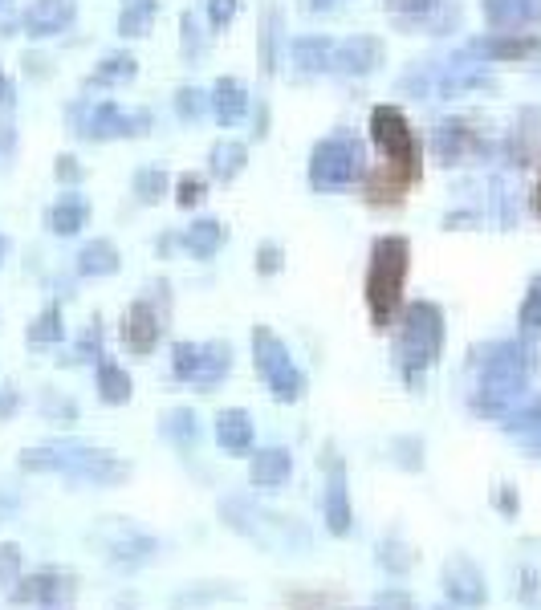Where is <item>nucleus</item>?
Instances as JSON below:
<instances>
[{
    "instance_id": "f257e3e1",
    "label": "nucleus",
    "mask_w": 541,
    "mask_h": 610,
    "mask_svg": "<svg viewBox=\"0 0 541 610\" xmlns=\"http://www.w3.org/2000/svg\"><path fill=\"white\" fill-rule=\"evenodd\" d=\"M407 269H411V244L403 236H379L367 265V310L375 330H387L395 322Z\"/></svg>"
},
{
    "instance_id": "f03ea898",
    "label": "nucleus",
    "mask_w": 541,
    "mask_h": 610,
    "mask_svg": "<svg viewBox=\"0 0 541 610\" xmlns=\"http://www.w3.org/2000/svg\"><path fill=\"white\" fill-rule=\"evenodd\" d=\"M25 468L33 472H62V476H74L82 484H118L127 480V464L114 460L110 452L102 448H90V444H53V448H33L21 456Z\"/></svg>"
},
{
    "instance_id": "7ed1b4c3",
    "label": "nucleus",
    "mask_w": 541,
    "mask_h": 610,
    "mask_svg": "<svg viewBox=\"0 0 541 610\" xmlns=\"http://www.w3.org/2000/svg\"><path fill=\"white\" fill-rule=\"evenodd\" d=\"M440 342H444V318H440L436 305H428V301L407 305L399 338H395V358L411 379H415V371H424V366L436 362Z\"/></svg>"
},
{
    "instance_id": "20e7f679",
    "label": "nucleus",
    "mask_w": 541,
    "mask_h": 610,
    "mask_svg": "<svg viewBox=\"0 0 541 610\" xmlns=\"http://www.w3.org/2000/svg\"><path fill=\"white\" fill-rule=\"evenodd\" d=\"M253 354H257V371H261V379L269 383L273 399H281V403H297V399H302L306 379H302V371L293 366L289 346H285L269 326H257V330H253Z\"/></svg>"
},
{
    "instance_id": "39448f33",
    "label": "nucleus",
    "mask_w": 541,
    "mask_h": 610,
    "mask_svg": "<svg viewBox=\"0 0 541 610\" xmlns=\"http://www.w3.org/2000/svg\"><path fill=\"white\" fill-rule=\"evenodd\" d=\"M363 175V147L350 135H334L326 143L314 147V163H310V179L322 192H342Z\"/></svg>"
},
{
    "instance_id": "423d86ee",
    "label": "nucleus",
    "mask_w": 541,
    "mask_h": 610,
    "mask_svg": "<svg viewBox=\"0 0 541 610\" xmlns=\"http://www.w3.org/2000/svg\"><path fill=\"white\" fill-rule=\"evenodd\" d=\"M171 371L192 387H216L232 371V350L224 342H179L171 350Z\"/></svg>"
},
{
    "instance_id": "0eeeda50",
    "label": "nucleus",
    "mask_w": 541,
    "mask_h": 610,
    "mask_svg": "<svg viewBox=\"0 0 541 610\" xmlns=\"http://www.w3.org/2000/svg\"><path fill=\"white\" fill-rule=\"evenodd\" d=\"M371 139L379 143V151L387 155L391 167L419 179V143H415V131L407 127V118L395 106H375L371 110Z\"/></svg>"
},
{
    "instance_id": "6e6552de",
    "label": "nucleus",
    "mask_w": 541,
    "mask_h": 610,
    "mask_svg": "<svg viewBox=\"0 0 541 610\" xmlns=\"http://www.w3.org/2000/svg\"><path fill=\"white\" fill-rule=\"evenodd\" d=\"M387 57V45L379 37H350L342 45H334V66L346 74H375Z\"/></svg>"
},
{
    "instance_id": "1a4fd4ad",
    "label": "nucleus",
    "mask_w": 541,
    "mask_h": 610,
    "mask_svg": "<svg viewBox=\"0 0 541 610\" xmlns=\"http://www.w3.org/2000/svg\"><path fill=\"white\" fill-rule=\"evenodd\" d=\"M74 21V0H33L25 13V33L29 37H53Z\"/></svg>"
},
{
    "instance_id": "9d476101",
    "label": "nucleus",
    "mask_w": 541,
    "mask_h": 610,
    "mask_svg": "<svg viewBox=\"0 0 541 610\" xmlns=\"http://www.w3.org/2000/svg\"><path fill=\"white\" fill-rule=\"evenodd\" d=\"M159 314L151 310L147 301H135L131 305V314H127V322H123V342L135 350V354H151L155 346H159Z\"/></svg>"
},
{
    "instance_id": "9b49d317",
    "label": "nucleus",
    "mask_w": 541,
    "mask_h": 610,
    "mask_svg": "<svg viewBox=\"0 0 541 610\" xmlns=\"http://www.w3.org/2000/svg\"><path fill=\"white\" fill-rule=\"evenodd\" d=\"M216 440H220V448L224 452H249L253 448V419H249V411H240V407H232V411H220V419H216Z\"/></svg>"
},
{
    "instance_id": "f8f14e48",
    "label": "nucleus",
    "mask_w": 541,
    "mask_h": 610,
    "mask_svg": "<svg viewBox=\"0 0 541 610\" xmlns=\"http://www.w3.org/2000/svg\"><path fill=\"white\" fill-rule=\"evenodd\" d=\"M322 513H326V525H330V533H350V521H354V513H350V501H346V480H342V464H334L330 460V488H326V505H322Z\"/></svg>"
},
{
    "instance_id": "ddd939ff",
    "label": "nucleus",
    "mask_w": 541,
    "mask_h": 610,
    "mask_svg": "<svg viewBox=\"0 0 541 610\" xmlns=\"http://www.w3.org/2000/svg\"><path fill=\"white\" fill-rule=\"evenodd\" d=\"M289 472H293V456L281 452V448H265V452H257L253 464H249V480H253L257 488H277V484L289 480Z\"/></svg>"
},
{
    "instance_id": "4468645a",
    "label": "nucleus",
    "mask_w": 541,
    "mask_h": 610,
    "mask_svg": "<svg viewBox=\"0 0 541 610\" xmlns=\"http://www.w3.org/2000/svg\"><path fill=\"white\" fill-rule=\"evenodd\" d=\"M212 110H216V118L224 122V127H236V122L245 118V110H249L245 86H240L236 78H220V82L212 86Z\"/></svg>"
},
{
    "instance_id": "2eb2a0df",
    "label": "nucleus",
    "mask_w": 541,
    "mask_h": 610,
    "mask_svg": "<svg viewBox=\"0 0 541 610\" xmlns=\"http://www.w3.org/2000/svg\"><path fill=\"white\" fill-rule=\"evenodd\" d=\"M70 578L62 574H29L21 578V586L13 590V602H62L70 594Z\"/></svg>"
},
{
    "instance_id": "dca6fc26",
    "label": "nucleus",
    "mask_w": 541,
    "mask_h": 610,
    "mask_svg": "<svg viewBox=\"0 0 541 610\" xmlns=\"http://www.w3.org/2000/svg\"><path fill=\"white\" fill-rule=\"evenodd\" d=\"M86 220H90V200H82V196H62L49 208V232H57V236L82 232Z\"/></svg>"
},
{
    "instance_id": "f3484780",
    "label": "nucleus",
    "mask_w": 541,
    "mask_h": 610,
    "mask_svg": "<svg viewBox=\"0 0 541 610\" xmlns=\"http://www.w3.org/2000/svg\"><path fill=\"white\" fill-rule=\"evenodd\" d=\"M123 122H127V114L118 110L114 102H98V106H90V118L78 127V135H86V139H110V135H123Z\"/></svg>"
},
{
    "instance_id": "a211bd4d",
    "label": "nucleus",
    "mask_w": 541,
    "mask_h": 610,
    "mask_svg": "<svg viewBox=\"0 0 541 610\" xmlns=\"http://www.w3.org/2000/svg\"><path fill=\"white\" fill-rule=\"evenodd\" d=\"M293 61L302 70H310V74L330 70L334 66V41H326V37H297L293 41Z\"/></svg>"
},
{
    "instance_id": "6ab92c4d",
    "label": "nucleus",
    "mask_w": 541,
    "mask_h": 610,
    "mask_svg": "<svg viewBox=\"0 0 541 610\" xmlns=\"http://www.w3.org/2000/svg\"><path fill=\"white\" fill-rule=\"evenodd\" d=\"M224 224H216V220H200V224H192L188 232H184V249L192 253V257H200V261H208V257H216V249L224 244Z\"/></svg>"
},
{
    "instance_id": "aec40b11",
    "label": "nucleus",
    "mask_w": 541,
    "mask_h": 610,
    "mask_svg": "<svg viewBox=\"0 0 541 610\" xmlns=\"http://www.w3.org/2000/svg\"><path fill=\"white\" fill-rule=\"evenodd\" d=\"M114 269H118V249H114L110 240L86 244L82 257H78V273H82V277H110Z\"/></svg>"
},
{
    "instance_id": "412c9836",
    "label": "nucleus",
    "mask_w": 541,
    "mask_h": 610,
    "mask_svg": "<svg viewBox=\"0 0 541 610\" xmlns=\"http://www.w3.org/2000/svg\"><path fill=\"white\" fill-rule=\"evenodd\" d=\"M135 74H139V61L131 53H110L90 74V86H118V82H131Z\"/></svg>"
},
{
    "instance_id": "4be33fe9",
    "label": "nucleus",
    "mask_w": 541,
    "mask_h": 610,
    "mask_svg": "<svg viewBox=\"0 0 541 610\" xmlns=\"http://www.w3.org/2000/svg\"><path fill=\"white\" fill-rule=\"evenodd\" d=\"M155 13H159L155 0H127L123 17H118V33H123V37H147Z\"/></svg>"
},
{
    "instance_id": "5701e85b",
    "label": "nucleus",
    "mask_w": 541,
    "mask_h": 610,
    "mask_svg": "<svg viewBox=\"0 0 541 610\" xmlns=\"http://www.w3.org/2000/svg\"><path fill=\"white\" fill-rule=\"evenodd\" d=\"M245 159H249L245 143H216L212 147V179H220V183L236 179L240 167H245Z\"/></svg>"
},
{
    "instance_id": "b1692460",
    "label": "nucleus",
    "mask_w": 541,
    "mask_h": 610,
    "mask_svg": "<svg viewBox=\"0 0 541 610\" xmlns=\"http://www.w3.org/2000/svg\"><path fill=\"white\" fill-rule=\"evenodd\" d=\"M98 391L106 403H127L131 399V375L114 362H98Z\"/></svg>"
},
{
    "instance_id": "393cba45",
    "label": "nucleus",
    "mask_w": 541,
    "mask_h": 610,
    "mask_svg": "<svg viewBox=\"0 0 541 610\" xmlns=\"http://www.w3.org/2000/svg\"><path fill=\"white\" fill-rule=\"evenodd\" d=\"M62 330H66V322H62V305H45L41 318L29 326V342H33V346L62 342Z\"/></svg>"
},
{
    "instance_id": "a878e982",
    "label": "nucleus",
    "mask_w": 541,
    "mask_h": 610,
    "mask_svg": "<svg viewBox=\"0 0 541 610\" xmlns=\"http://www.w3.org/2000/svg\"><path fill=\"white\" fill-rule=\"evenodd\" d=\"M135 196H139L143 204H159V200L167 196V171H163V167H143V171L135 175Z\"/></svg>"
},
{
    "instance_id": "bb28decb",
    "label": "nucleus",
    "mask_w": 541,
    "mask_h": 610,
    "mask_svg": "<svg viewBox=\"0 0 541 610\" xmlns=\"http://www.w3.org/2000/svg\"><path fill=\"white\" fill-rule=\"evenodd\" d=\"M163 432L171 436V440H179V444H196V415L192 411H171L167 419H163Z\"/></svg>"
},
{
    "instance_id": "cd10ccee",
    "label": "nucleus",
    "mask_w": 541,
    "mask_h": 610,
    "mask_svg": "<svg viewBox=\"0 0 541 610\" xmlns=\"http://www.w3.org/2000/svg\"><path fill=\"white\" fill-rule=\"evenodd\" d=\"M179 208H192V204H200L204 200V179L200 175H184L179 179Z\"/></svg>"
},
{
    "instance_id": "c85d7f7f",
    "label": "nucleus",
    "mask_w": 541,
    "mask_h": 610,
    "mask_svg": "<svg viewBox=\"0 0 541 610\" xmlns=\"http://www.w3.org/2000/svg\"><path fill=\"white\" fill-rule=\"evenodd\" d=\"M21 570V549L17 545H0V582H13Z\"/></svg>"
},
{
    "instance_id": "c756f323",
    "label": "nucleus",
    "mask_w": 541,
    "mask_h": 610,
    "mask_svg": "<svg viewBox=\"0 0 541 610\" xmlns=\"http://www.w3.org/2000/svg\"><path fill=\"white\" fill-rule=\"evenodd\" d=\"M175 106H179V114H184V118H200L204 114V94L200 90H179Z\"/></svg>"
},
{
    "instance_id": "7c9ffc66",
    "label": "nucleus",
    "mask_w": 541,
    "mask_h": 610,
    "mask_svg": "<svg viewBox=\"0 0 541 610\" xmlns=\"http://www.w3.org/2000/svg\"><path fill=\"white\" fill-rule=\"evenodd\" d=\"M277 269H281V249H277V244H261V249H257V273L273 277Z\"/></svg>"
},
{
    "instance_id": "2f4dec72",
    "label": "nucleus",
    "mask_w": 541,
    "mask_h": 610,
    "mask_svg": "<svg viewBox=\"0 0 541 610\" xmlns=\"http://www.w3.org/2000/svg\"><path fill=\"white\" fill-rule=\"evenodd\" d=\"M232 13H236V0H208V21H212V29H224L232 21Z\"/></svg>"
},
{
    "instance_id": "473e14b6",
    "label": "nucleus",
    "mask_w": 541,
    "mask_h": 610,
    "mask_svg": "<svg viewBox=\"0 0 541 610\" xmlns=\"http://www.w3.org/2000/svg\"><path fill=\"white\" fill-rule=\"evenodd\" d=\"M57 179H66V183H78L82 179V167H78V159H57Z\"/></svg>"
},
{
    "instance_id": "72a5a7b5",
    "label": "nucleus",
    "mask_w": 541,
    "mask_h": 610,
    "mask_svg": "<svg viewBox=\"0 0 541 610\" xmlns=\"http://www.w3.org/2000/svg\"><path fill=\"white\" fill-rule=\"evenodd\" d=\"M9 98H13V86H9L5 74H0V102H9Z\"/></svg>"
},
{
    "instance_id": "f704fd0d",
    "label": "nucleus",
    "mask_w": 541,
    "mask_h": 610,
    "mask_svg": "<svg viewBox=\"0 0 541 610\" xmlns=\"http://www.w3.org/2000/svg\"><path fill=\"white\" fill-rule=\"evenodd\" d=\"M537 212H541V183H537Z\"/></svg>"
},
{
    "instance_id": "c9c22d12",
    "label": "nucleus",
    "mask_w": 541,
    "mask_h": 610,
    "mask_svg": "<svg viewBox=\"0 0 541 610\" xmlns=\"http://www.w3.org/2000/svg\"><path fill=\"white\" fill-rule=\"evenodd\" d=\"M0 257H5V236H0Z\"/></svg>"
},
{
    "instance_id": "e433bc0d",
    "label": "nucleus",
    "mask_w": 541,
    "mask_h": 610,
    "mask_svg": "<svg viewBox=\"0 0 541 610\" xmlns=\"http://www.w3.org/2000/svg\"><path fill=\"white\" fill-rule=\"evenodd\" d=\"M5 5H9V0H0V9H5Z\"/></svg>"
},
{
    "instance_id": "4c0bfd02",
    "label": "nucleus",
    "mask_w": 541,
    "mask_h": 610,
    "mask_svg": "<svg viewBox=\"0 0 541 610\" xmlns=\"http://www.w3.org/2000/svg\"><path fill=\"white\" fill-rule=\"evenodd\" d=\"M379 610H383V606H379Z\"/></svg>"
}]
</instances>
